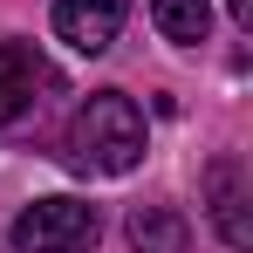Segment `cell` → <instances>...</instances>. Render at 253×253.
<instances>
[{"mask_svg":"<svg viewBox=\"0 0 253 253\" xmlns=\"http://www.w3.org/2000/svg\"><path fill=\"white\" fill-rule=\"evenodd\" d=\"M212 219H219V240L233 253L253 247V226H247V192H240V165H212Z\"/></svg>","mask_w":253,"mask_h":253,"instance_id":"obj_5","label":"cell"},{"mask_svg":"<svg viewBox=\"0 0 253 253\" xmlns=\"http://www.w3.org/2000/svg\"><path fill=\"white\" fill-rule=\"evenodd\" d=\"M69 151H76V165L83 171H130L144 158V117H137V103L117 96V89H103V96H89L83 110H76V130H69Z\"/></svg>","mask_w":253,"mask_h":253,"instance_id":"obj_1","label":"cell"},{"mask_svg":"<svg viewBox=\"0 0 253 253\" xmlns=\"http://www.w3.org/2000/svg\"><path fill=\"white\" fill-rule=\"evenodd\" d=\"M130 0H55V35L76 48V55H103L124 28Z\"/></svg>","mask_w":253,"mask_h":253,"instance_id":"obj_3","label":"cell"},{"mask_svg":"<svg viewBox=\"0 0 253 253\" xmlns=\"http://www.w3.org/2000/svg\"><path fill=\"white\" fill-rule=\"evenodd\" d=\"M124 233H130V247H137V253H185V240H192L185 219H178L171 206H137Z\"/></svg>","mask_w":253,"mask_h":253,"instance_id":"obj_6","label":"cell"},{"mask_svg":"<svg viewBox=\"0 0 253 253\" xmlns=\"http://www.w3.org/2000/svg\"><path fill=\"white\" fill-rule=\"evenodd\" d=\"M14 253H89L96 247V206L83 199H35L14 219Z\"/></svg>","mask_w":253,"mask_h":253,"instance_id":"obj_2","label":"cell"},{"mask_svg":"<svg viewBox=\"0 0 253 253\" xmlns=\"http://www.w3.org/2000/svg\"><path fill=\"white\" fill-rule=\"evenodd\" d=\"M233 21H240V28H253V0H233Z\"/></svg>","mask_w":253,"mask_h":253,"instance_id":"obj_8","label":"cell"},{"mask_svg":"<svg viewBox=\"0 0 253 253\" xmlns=\"http://www.w3.org/2000/svg\"><path fill=\"white\" fill-rule=\"evenodd\" d=\"M42 83H48V62H42L28 42L0 35V130H7L28 103H35V89H42Z\"/></svg>","mask_w":253,"mask_h":253,"instance_id":"obj_4","label":"cell"},{"mask_svg":"<svg viewBox=\"0 0 253 253\" xmlns=\"http://www.w3.org/2000/svg\"><path fill=\"white\" fill-rule=\"evenodd\" d=\"M151 21H158L165 42H185V48L212 35V7L206 0H151Z\"/></svg>","mask_w":253,"mask_h":253,"instance_id":"obj_7","label":"cell"}]
</instances>
